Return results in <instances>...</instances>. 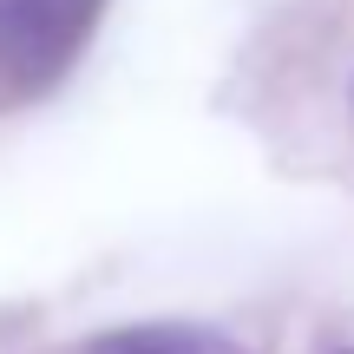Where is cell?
I'll return each mask as SVG.
<instances>
[{
	"instance_id": "6da1fadb",
	"label": "cell",
	"mask_w": 354,
	"mask_h": 354,
	"mask_svg": "<svg viewBox=\"0 0 354 354\" xmlns=\"http://www.w3.org/2000/svg\"><path fill=\"white\" fill-rule=\"evenodd\" d=\"M105 0H0V112L33 105L86 59Z\"/></svg>"
},
{
	"instance_id": "3957f363",
	"label": "cell",
	"mask_w": 354,
	"mask_h": 354,
	"mask_svg": "<svg viewBox=\"0 0 354 354\" xmlns=\"http://www.w3.org/2000/svg\"><path fill=\"white\" fill-rule=\"evenodd\" d=\"M342 354H354V348H342Z\"/></svg>"
},
{
	"instance_id": "7a4b0ae2",
	"label": "cell",
	"mask_w": 354,
	"mask_h": 354,
	"mask_svg": "<svg viewBox=\"0 0 354 354\" xmlns=\"http://www.w3.org/2000/svg\"><path fill=\"white\" fill-rule=\"evenodd\" d=\"M86 354H250V348H236L223 328H203V322H131V328L92 335Z\"/></svg>"
}]
</instances>
